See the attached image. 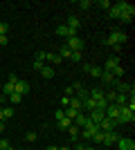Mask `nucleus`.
Here are the masks:
<instances>
[{"label": "nucleus", "mask_w": 135, "mask_h": 150, "mask_svg": "<svg viewBox=\"0 0 135 150\" xmlns=\"http://www.w3.org/2000/svg\"><path fill=\"white\" fill-rule=\"evenodd\" d=\"M9 101H11V103H20V101H23V96H20L18 92H14L11 96H9Z\"/></svg>", "instance_id": "nucleus-30"}, {"label": "nucleus", "mask_w": 135, "mask_h": 150, "mask_svg": "<svg viewBox=\"0 0 135 150\" xmlns=\"http://www.w3.org/2000/svg\"><path fill=\"white\" fill-rule=\"evenodd\" d=\"M117 125H119V123H117L115 119H108V117H104V119L99 121V123H97V128H99L101 132H113V130L117 128Z\"/></svg>", "instance_id": "nucleus-3"}, {"label": "nucleus", "mask_w": 135, "mask_h": 150, "mask_svg": "<svg viewBox=\"0 0 135 150\" xmlns=\"http://www.w3.org/2000/svg\"><path fill=\"white\" fill-rule=\"evenodd\" d=\"M68 108H74L77 112H81V101H79L77 96H70V101H68Z\"/></svg>", "instance_id": "nucleus-17"}, {"label": "nucleus", "mask_w": 135, "mask_h": 150, "mask_svg": "<svg viewBox=\"0 0 135 150\" xmlns=\"http://www.w3.org/2000/svg\"><path fill=\"white\" fill-rule=\"evenodd\" d=\"M0 90H2V83H0Z\"/></svg>", "instance_id": "nucleus-47"}, {"label": "nucleus", "mask_w": 135, "mask_h": 150, "mask_svg": "<svg viewBox=\"0 0 135 150\" xmlns=\"http://www.w3.org/2000/svg\"><path fill=\"white\" fill-rule=\"evenodd\" d=\"M9 148V141H7V139H0V150H7Z\"/></svg>", "instance_id": "nucleus-35"}, {"label": "nucleus", "mask_w": 135, "mask_h": 150, "mask_svg": "<svg viewBox=\"0 0 135 150\" xmlns=\"http://www.w3.org/2000/svg\"><path fill=\"white\" fill-rule=\"evenodd\" d=\"M56 123H59V128H61V130H68V128H70V125H72V119H68V117H63V119H59Z\"/></svg>", "instance_id": "nucleus-22"}, {"label": "nucleus", "mask_w": 135, "mask_h": 150, "mask_svg": "<svg viewBox=\"0 0 135 150\" xmlns=\"http://www.w3.org/2000/svg\"><path fill=\"white\" fill-rule=\"evenodd\" d=\"M70 54H72V50H68V47H61V50H59V56H61V61H63V58H70Z\"/></svg>", "instance_id": "nucleus-24"}, {"label": "nucleus", "mask_w": 135, "mask_h": 150, "mask_svg": "<svg viewBox=\"0 0 135 150\" xmlns=\"http://www.w3.org/2000/svg\"><path fill=\"white\" fill-rule=\"evenodd\" d=\"M9 40H7V36H0V45H7Z\"/></svg>", "instance_id": "nucleus-40"}, {"label": "nucleus", "mask_w": 135, "mask_h": 150, "mask_svg": "<svg viewBox=\"0 0 135 150\" xmlns=\"http://www.w3.org/2000/svg\"><path fill=\"white\" fill-rule=\"evenodd\" d=\"M81 58H84V56H81V52H72V54H70V61H81Z\"/></svg>", "instance_id": "nucleus-32"}, {"label": "nucleus", "mask_w": 135, "mask_h": 150, "mask_svg": "<svg viewBox=\"0 0 135 150\" xmlns=\"http://www.w3.org/2000/svg\"><path fill=\"white\" fill-rule=\"evenodd\" d=\"M119 13H122V11H119L115 5H110V9H108V16H110V18H117V20H119Z\"/></svg>", "instance_id": "nucleus-23"}, {"label": "nucleus", "mask_w": 135, "mask_h": 150, "mask_svg": "<svg viewBox=\"0 0 135 150\" xmlns=\"http://www.w3.org/2000/svg\"><path fill=\"white\" fill-rule=\"evenodd\" d=\"M117 92H119V94H133L135 92V90H133V85H129V83H122V81H117Z\"/></svg>", "instance_id": "nucleus-13"}, {"label": "nucleus", "mask_w": 135, "mask_h": 150, "mask_svg": "<svg viewBox=\"0 0 135 150\" xmlns=\"http://www.w3.org/2000/svg\"><path fill=\"white\" fill-rule=\"evenodd\" d=\"M14 90H16L20 96H25V94L29 92V83H27V81H20V79H18V83H16V88H14Z\"/></svg>", "instance_id": "nucleus-12"}, {"label": "nucleus", "mask_w": 135, "mask_h": 150, "mask_svg": "<svg viewBox=\"0 0 135 150\" xmlns=\"http://www.w3.org/2000/svg\"><path fill=\"white\" fill-rule=\"evenodd\" d=\"M0 132H5V121H0Z\"/></svg>", "instance_id": "nucleus-41"}, {"label": "nucleus", "mask_w": 135, "mask_h": 150, "mask_svg": "<svg viewBox=\"0 0 135 150\" xmlns=\"http://www.w3.org/2000/svg\"><path fill=\"white\" fill-rule=\"evenodd\" d=\"M45 56H47V52H39V54H36V61L45 63Z\"/></svg>", "instance_id": "nucleus-33"}, {"label": "nucleus", "mask_w": 135, "mask_h": 150, "mask_svg": "<svg viewBox=\"0 0 135 150\" xmlns=\"http://www.w3.org/2000/svg\"><path fill=\"white\" fill-rule=\"evenodd\" d=\"M68 132H70V139H72V141H77V139H79V132H81V128L72 123L70 128H68Z\"/></svg>", "instance_id": "nucleus-16"}, {"label": "nucleus", "mask_w": 135, "mask_h": 150, "mask_svg": "<svg viewBox=\"0 0 135 150\" xmlns=\"http://www.w3.org/2000/svg\"><path fill=\"white\" fill-rule=\"evenodd\" d=\"M43 65H45V63H41V61H34V69H36V72H41V69H43Z\"/></svg>", "instance_id": "nucleus-36"}, {"label": "nucleus", "mask_w": 135, "mask_h": 150, "mask_svg": "<svg viewBox=\"0 0 135 150\" xmlns=\"http://www.w3.org/2000/svg\"><path fill=\"white\" fill-rule=\"evenodd\" d=\"M63 112H65V117H68V119H72V121H74V117H77V110H74V108H65V110H63Z\"/></svg>", "instance_id": "nucleus-25"}, {"label": "nucleus", "mask_w": 135, "mask_h": 150, "mask_svg": "<svg viewBox=\"0 0 135 150\" xmlns=\"http://www.w3.org/2000/svg\"><path fill=\"white\" fill-rule=\"evenodd\" d=\"M45 150H59V148H56V146H47Z\"/></svg>", "instance_id": "nucleus-43"}, {"label": "nucleus", "mask_w": 135, "mask_h": 150, "mask_svg": "<svg viewBox=\"0 0 135 150\" xmlns=\"http://www.w3.org/2000/svg\"><path fill=\"white\" fill-rule=\"evenodd\" d=\"M117 65H119V58H117V56H110L108 61H106V65H104L101 69H104V72H113V69H115Z\"/></svg>", "instance_id": "nucleus-11"}, {"label": "nucleus", "mask_w": 135, "mask_h": 150, "mask_svg": "<svg viewBox=\"0 0 135 150\" xmlns=\"http://www.w3.org/2000/svg\"><path fill=\"white\" fill-rule=\"evenodd\" d=\"M110 74H113V76H117V79H119V76H124V67H122V65H117V67L113 69Z\"/></svg>", "instance_id": "nucleus-28"}, {"label": "nucleus", "mask_w": 135, "mask_h": 150, "mask_svg": "<svg viewBox=\"0 0 135 150\" xmlns=\"http://www.w3.org/2000/svg\"><path fill=\"white\" fill-rule=\"evenodd\" d=\"M74 125H79V128H86V125H90L92 121L88 119V114H84V112H79L77 117H74V121H72Z\"/></svg>", "instance_id": "nucleus-9"}, {"label": "nucleus", "mask_w": 135, "mask_h": 150, "mask_svg": "<svg viewBox=\"0 0 135 150\" xmlns=\"http://www.w3.org/2000/svg\"><path fill=\"white\" fill-rule=\"evenodd\" d=\"M65 47L72 50V52H81V50H84V40H81L79 36H70V38H68V43H65Z\"/></svg>", "instance_id": "nucleus-4"}, {"label": "nucleus", "mask_w": 135, "mask_h": 150, "mask_svg": "<svg viewBox=\"0 0 135 150\" xmlns=\"http://www.w3.org/2000/svg\"><path fill=\"white\" fill-rule=\"evenodd\" d=\"M65 27H68V29H70L72 34L77 36V31H79V27H81V23H79L77 16H70V18H68V23H65Z\"/></svg>", "instance_id": "nucleus-8"}, {"label": "nucleus", "mask_w": 135, "mask_h": 150, "mask_svg": "<svg viewBox=\"0 0 135 150\" xmlns=\"http://www.w3.org/2000/svg\"><path fill=\"white\" fill-rule=\"evenodd\" d=\"M41 76H45V79H52V76H54V67H52V65H43V69H41Z\"/></svg>", "instance_id": "nucleus-20"}, {"label": "nucleus", "mask_w": 135, "mask_h": 150, "mask_svg": "<svg viewBox=\"0 0 135 150\" xmlns=\"http://www.w3.org/2000/svg\"><path fill=\"white\" fill-rule=\"evenodd\" d=\"M92 141H95V144H101V141H104V132H101V130H97L95 134H92Z\"/></svg>", "instance_id": "nucleus-27"}, {"label": "nucleus", "mask_w": 135, "mask_h": 150, "mask_svg": "<svg viewBox=\"0 0 135 150\" xmlns=\"http://www.w3.org/2000/svg\"><path fill=\"white\" fill-rule=\"evenodd\" d=\"M5 99H7V96H5L2 92H0V103H5Z\"/></svg>", "instance_id": "nucleus-42"}, {"label": "nucleus", "mask_w": 135, "mask_h": 150, "mask_svg": "<svg viewBox=\"0 0 135 150\" xmlns=\"http://www.w3.org/2000/svg\"><path fill=\"white\" fill-rule=\"evenodd\" d=\"M25 139H27V141H36V132H27Z\"/></svg>", "instance_id": "nucleus-34"}, {"label": "nucleus", "mask_w": 135, "mask_h": 150, "mask_svg": "<svg viewBox=\"0 0 135 150\" xmlns=\"http://www.w3.org/2000/svg\"><path fill=\"white\" fill-rule=\"evenodd\" d=\"M59 150H72V148H68V146H65V148H59Z\"/></svg>", "instance_id": "nucleus-45"}, {"label": "nucleus", "mask_w": 135, "mask_h": 150, "mask_svg": "<svg viewBox=\"0 0 135 150\" xmlns=\"http://www.w3.org/2000/svg\"><path fill=\"white\" fill-rule=\"evenodd\" d=\"M117 148L119 150H135V141L129 137H119L117 139Z\"/></svg>", "instance_id": "nucleus-5"}, {"label": "nucleus", "mask_w": 135, "mask_h": 150, "mask_svg": "<svg viewBox=\"0 0 135 150\" xmlns=\"http://www.w3.org/2000/svg\"><path fill=\"white\" fill-rule=\"evenodd\" d=\"M90 99L92 101H99V99H104V96H106V92H104V90H99V88H95V90H90Z\"/></svg>", "instance_id": "nucleus-15"}, {"label": "nucleus", "mask_w": 135, "mask_h": 150, "mask_svg": "<svg viewBox=\"0 0 135 150\" xmlns=\"http://www.w3.org/2000/svg\"><path fill=\"white\" fill-rule=\"evenodd\" d=\"M84 150H95V146H84Z\"/></svg>", "instance_id": "nucleus-44"}, {"label": "nucleus", "mask_w": 135, "mask_h": 150, "mask_svg": "<svg viewBox=\"0 0 135 150\" xmlns=\"http://www.w3.org/2000/svg\"><path fill=\"white\" fill-rule=\"evenodd\" d=\"M106 117H108V119H119V105H115V103H110L108 108H106Z\"/></svg>", "instance_id": "nucleus-10"}, {"label": "nucleus", "mask_w": 135, "mask_h": 150, "mask_svg": "<svg viewBox=\"0 0 135 150\" xmlns=\"http://www.w3.org/2000/svg\"><path fill=\"white\" fill-rule=\"evenodd\" d=\"M7 31H9V25H7V23H0V36H7Z\"/></svg>", "instance_id": "nucleus-31"}, {"label": "nucleus", "mask_w": 135, "mask_h": 150, "mask_svg": "<svg viewBox=\"0 0 135 150\" xmlns=\"http://www.w3.org/2000/svg\"><path fill=\"white\" fill-rule=\"evenodd\" d=\"M99 79H101V83H106V85H113V83H117V79L110 74V72H101V76H99Z\"/></svg>", "instance_id": "nucleus-14"}, {"label": "nucleus", "mask_w": 135, "mask_h": 150, "mask_svg": "<svg viewBox=\"0 0 135 150\" xmlns=\"http://www.w3.org/2000/svg\"><path fill=\"white\" fill-rule=\"evenodd\" d=\"M124 43H126V34L119 29H113L106 38V45H110V47H122Z\"/></svg>", "instance_id": "nucleus-1"}, {"label": "nucleus", "mask_w": 135, "mask_h": 150, "mask_svg": "<svg viewBox=\"0 0 135 150\" xmlns=\"http://www.w3.org/2000/svg\"><path fill=\"white\" fill-rule=\"evenodd\" d=\"M63 117H65L63 110H56V121H59V119H63Z\"/></svg>", "instance_id": "nucleus-38"}, {"label": "nucleus", "mask_w": 135, "mask_h": 150, "mask_svg": "<svg viewBox=\"0 0 135 150\" xmlns=\"http://www.w3.org/2000/svg\"><path fill=\"white\" fill-rule=\"evenodd\" d=\"M79 7H81L84 11H88L90 7H92V2H90V0H81V2H79Z\"/></svg>", "instance_id": "nucleus-29"}, {"label": "nucleus", "mask_w": 135, "mask_h": 150, "mask_svg": "<svg viewBox=\"0 0 135 150\" xmlns=\"http://www.w3.org/2000/svg\"><path fill=\"white\" fill-rule=\"evenodd\" d=\"M14 114H16V112H14V108H2V117H5V121L11 119Z\"/></svg>", "instance_id": "nucleus-26"}, {"label": "nucleus", "mask_w": 135, "mask_h": 150, "mask_svg": "<svg viewBox=\"0 0 135 150\" xmlns=\"http://www.w3.org/2000/svg\"><path fill=\"white\" fill-rule=\"evenodd\" d=\"M72 94H74V90H72V85H70V88H65V96H72Z\"/></svg>", "instance_id": "nucleus-39"}, {"label": "nucleus", "mask_w": 135, "mask_h": 150, "mask_svg": "<svg viewBox=\"0 0 135 150\" xmlns=\"http://www.w3.org/2000/svg\"><path fill=\"white\" fill-rule=\"evenodd\" d=\"M133 16H135V7L129 5L122 13H119V20H122V23H131V20H133Z\"/></svg>", "instance_id": "nucleus-7"}, {"label": "nucleus", "mask_w": 135, "mask_h": 150, "mask_svg": "<svg viewBox=\"0 0 135 150\" xmlns=\"http://www.w3.org/2000/svg\"><path fill=\"white\" fill-rule=\"evenodd\" d=\"M97 5L104 7V9H110V2H108V0H101V2H97Z\"/></svg>", "instance_id": "nucleus-37"}, {"label": "nucleus", "mask_w": 135, "mask_h": 150, "mask_svg": "<svg viewBox=\"0 0 135 150\" xmlns=\"http://www.w3.org/2000/svg\"><path fill=\"white\" fill-rule=\"evenodd\" d=\"M7 150H14V148H11V146H9V148H7Z\"/></svg>", "instance_id": "nucleus-46"}, {"label": "nucleus", "mask_w": 135, "mask_h": 150, "mask_svg": "<svg viewBox=\"0 0 135 150\" xmlns=\"http://www.w3.org/2000/svg\"><path fill=\"white\" fill-rule=\"evenodd\" d=\"M45 61H50L52 65H59V63H61V56H59V54H54V52H47Z\"/></svg>", "instance_id": "nucleus-19"}, {"label": "nucleus", "mask_w": 135, "mask_h": 150, "mask_svg": "<svg viewBox=\"0 0 135 150\" xmlns=\"http://www.w3.org/2000/svg\"><path fill=\"white\" fill-rule=\"evenodd\" d=\"M117 139H119V134H117L115 130H113V132H104V141H101V144L110 148V146H115V144H117Z\"/></svg>", "instance_id": "nucleus-6"}, {"label": "nucleus", "mask_w": 135, "mask_h": 150, "mask_svg": "<svg viewBox=\"0 0 135 150\" xmlns=\"http://www.w3.org/2000/svg\"><path fill=\"white\" fill-rule=\"evenodd\" d=\"M56 34H59V36H65V38L74 36V34H72V31L68 29V27H65V25H59V27H56Z\"/></svg>", "instance_id": "nucleus-18"}, {"label": "nucleus", "mask_w": 135, "mask_h": 150, "mask_svg": "<svg viewBox=\"0 0 135 150\" xmlns=\"http://www.w3.org/2000/svg\"><path fill=\"white\" fill-rule=\"evenodd\" d=\"M101 72H104V69L97 67V65H90V69H88V74L92 76V79H99V76H101Z\"/></svg>", "instance_id": "nucleus-21"}, {"label": "nucleus", "mask_w": 135, "mask_h": 150, "mask_svg": "<svg viewBox=\"0 0 135 150\" xmlns=\"http://www.w3.org/2000/svg\"><path fill=\"white\" fill-rule=\"evenodd\" d=\"M135 121V110L129 105H119V119L117 123H133Z\"/></svg>", "instance_id": "nucleus-2"}]
</instances>
